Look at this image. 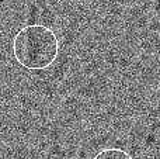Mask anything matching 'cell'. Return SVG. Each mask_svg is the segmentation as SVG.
I'll return each instance as SVG.
<instances>
[{"label": "cell", "instance_id": "1", "mask_svg": "<svg viewBox=\"0 0 160 159\" xmlns=\"http://www.w3.org/2000/svg\"><path fill=\"white\" fill-rule=\"evenodd\" d=\"M13 55L25 69H48L59 55V39L47 25L28 24L14 35Z\"/></svg>", "mask_w": 160, "mask_h": 159}, {"label": "cell", "instance_id": "2", "mask_svg": "<svg viewBox=\"0 0 160 159\" xmlns=\"http://www.w3.org/2000/svg\"><path fill=\"white\" fill-rule=\"evenodd\" d=\"M93 159H132V156L121 148H105L101 149Z\"/></svg>", "mask_w": 160, "mask_h": 159}]
</instances>
